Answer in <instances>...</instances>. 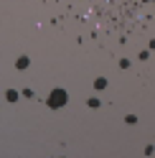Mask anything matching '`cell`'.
Here are the masks:
<instances>
[{
  "label": "cell",
  "instance_id": "cell-1",
  "mask_svg": "<svg viewBox=\"0 0 155 158\" xmlns=\"http://www.w3.org/2000/svg\"><path fill=\"white\" fill-rule=\"evenodd\" d=\"M66 105V92L61 89V87H56V89L51 92V97H48V107H54V110H59V107Z\"/></svg>",
  "mask_w": 155,
  "mask_h": 158
},
{
  "label": "cell",
  "instance_id": "cell-2",
  "mask_svg": "<svg viewBox=\"0 0 155 158\" xmlns=\"http://www.w3.org/2000/svg\"><path fill=\"white\" fill-rule=\"evenodd\" d=\"M15 66H18V69H26V66H28V56H21V59L15 61Z\"/></svg>",
  "mask_w": 155,
  "mask_h": 158
},
{
  "label": "cell",
  "instance_id": "cell-4",
  "mask_svg": "<svg viewBox=\"0 0 155 158\" xmlns=\"http://www.w3.org/2000/svg\"><path fill=\"white\" fill-rule=\"evenodd\" d=\"M5 97H8V100H10V102H15V100H18V92H8Z\"/></svg>",
  "mask_w": 155,
  "mask_h": 158
},
{
  "label": "cell",
  "instance_id": "cell-3",
  "mask_svg": "<svg viewBox=\"0 0 155 158\" xmlns=\"http://www.w3.org/2000/svg\"><path fill=\"white\" fill-rule=\"evenodd\" d=\"M104 87H107V79H97V82H94V89H104Z\"/></svg>",
  "mask_w": 155,
  "mask_h": 158
}]
</instances>
